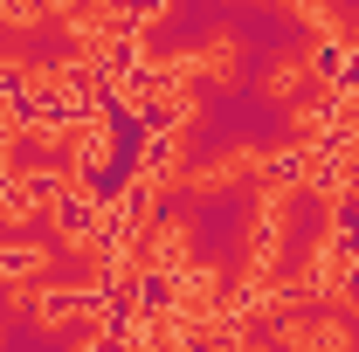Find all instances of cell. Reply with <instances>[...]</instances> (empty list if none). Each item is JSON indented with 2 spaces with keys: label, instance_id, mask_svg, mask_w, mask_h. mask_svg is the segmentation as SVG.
<instances>
[{
  "label": "cell",
  "instance_id": "obj_3",
  "mask_svg": "<svg viewBox=\"0 0 359 352\" xmlns=\"http://www.w3.org/2000/svg\"><path fill=\"white\" fill-rule=\"evenodd\" d=\"M263 173H269V187H304V180H311V145H283V152H269Z\"/></svg>",
  "mask_w": 359,
  "mask_h": 352
},
{
  "label": "cell",
  "instance_id": "obj_1",
  "mask_svg": "<svg viewBox=\"0 0 359 352\" xmlns=\"http://www.w3.org/2000/svg\"><path fill=\"white\" fill-rule=\"evenodd\" d=\"M97 215H104V208H97V194H90L83 180H62V194L48 201V221H55V228H62L69 242H90V228H97Z\"/></svg>",
  "mask_w": 359,
  "mask_h": 352
},
{
  "label": "cell",
  "instance_id": "obj_6",
  "mask_svg": "<svg viewBox=\"0 0 359 352\" xmlns=\"http://www.w3.org/2000/svg\"><path fill=\"white\" fill-rule=\"evenodd\" d=\"M35 269H42V249H28V242L21 249H0V276H35Z\"/></svg>",
  "mask_w": 359,
  "mask_h": 352
},
{
  "label": "cell",
  "instance_id": "obj_7",
  "mask_svg": "<svg viewBox=\"0 0 359 352\" xmlns=\"http://www.w3.org/2000/svg\"><path fill=\"white\" fill-rule=\"evenodd\" d=\"M339 55H346V42H318V55H311V76L325 90H332V76H339Z\"/></svg>",
  "mask_w": 359,
  "mask_h": 352
},
{
  "label": "cell",
  "instance_id": "obj_5",
  "mask_svg": "<svg viewBox=\"0 0 359 352\" xmlns=\"http://www.w3.org/2000/svg\"><path fill=\"white\" fill-rule=\"evenodd\" d=\"M111 14H118V28H152L166 14V0H111Z\"/></svg>",
  "mask_w": 359,
  "mask_h": 352
},
{
  "label": "cell",
  "instance_id": "obj_2",
  "mask_svg": "<svg viewBox=\"0 0 359 352\" xmlns=\"http://www.w3.org/2000/svg\"><path fill=\"white\" fill-rule=\"evenodd\" d=\"M132 297H138L145 318H166V311H180V276L166 263H152L145 276H132Z\"/></svg>",
  "mask_w": 359,
  "mask_h": 352
},
{
  "label": "cell",
  "instance_id": "obj_4",
  "mask_svg": "<svg viewBox=\"0 0 359 352\" xmlns=\"http://www.w3.org/2000/svg\"><path fill=\"white\" fill-rule=\"evenodd\" d=\"M332 242H339L346 256H359V194H353V187L339 194V215H332Z\"/></svg>",
  "mask_w": 359,
  "mask_h": 352
}]
</instances>
